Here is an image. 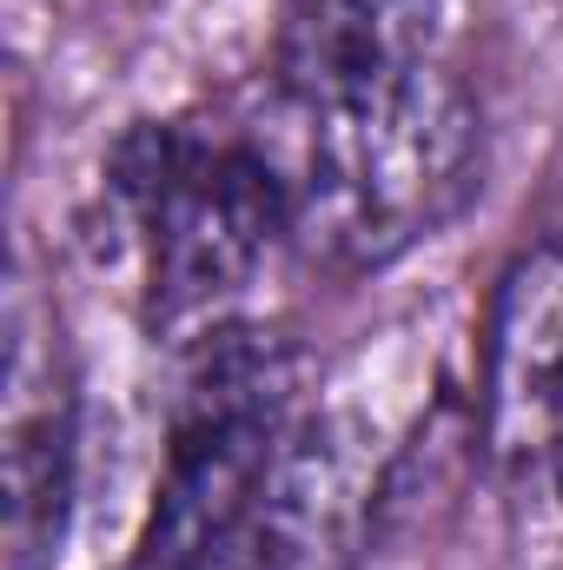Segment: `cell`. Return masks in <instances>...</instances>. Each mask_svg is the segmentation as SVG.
<instances>
[{
    "mask_svg": "<svg viewBox=\"0 0 563 570\" xmlns=\"http://www.w3.org/2000/svg\"><path fill=\"white\" fill-rule=\"evenodd\" d=\"M266 94L292 246L338 279L405 259L477 186L464 0H292Z\"/></svg>",
    "mask_w": 563,
    "mask_h": 570,
    "instance_id": "1",
    "label": "cell"
},
{
    "mask_svg": "<svg viewBox=\"0 0 563 570\" xmlns=\"http://www.w3.org/2000/svg\"><path fill=\"white\" fill-rule=\"evenodd\" d=\"M107 199L140 253L146 318L226 325L219 312L292 246V173L259 127L146 120L113 146Z\"/></svg>",
    "mask_w": 563,
    "mask_h": 570,
    "instance_id": "2",
    "label": "cell"
},
{
    "mask_svg": "<svg viewBox=\"0 0 563 570\" xmlns=\"http://www.w3.org/2000/svg\"><path fill=\"white\" fill-rule=\"evenodd\" d=\"M298 412V358L273 325H206L166 405L140 570L199 564L259 498Z\"/></svg>",
    "mask_w": 563,
    "mask_h": 570,
    "instance_id": "3",
    "label": "cell"
},
{
    "mask_svg": "<svg viewBox=\"0 0 563 570\" xmlns=\"http://www.w3.org/2000/svg\"><path fill=\"white\" fill-rule=\"evenodd\" d=\"M385 471L392 431L378 412L352 399L298 412L246 518L192 570H352L385 498Z\"/></svg>",
    "mask_w": 563,
    "mask_h": 570,
    "instance_id": "4",
    "label": "cell"
},
{
    "mask_svg": "<svg viewBox=\"0 0 563 570\" xmlns=\"http://www.w3.org/2000/svg\"><path fill=\"white\" fill-rule=\"evenodd\" d=\"M80 491V379L60 318L13 292L0 392V564L53 570Z\"/></svg>",
    "mask_w": 563,
    "mask_h": 570,
    "instance_id": "5",
    "label": "cell"
},
{
    "mask_svg": "<svg viewBox=\"0 0 563 570\" xmlns=\"http://www.w3.org/2000/svg\"><path fill=\"white\" fill-rule=\"evenodd\" d=\"M477 431L504 471H544L563 431V233L524 246L484 312Z\"/></svg>",
    "mask_w": 563,
    "mask_h": 570,
    "instance_id": "6",
    "label": "cell"
},
{
    "mask_svg": "<svg viewBox=\"0 0 563 570\" xmlns=\"http://www.w3.org/2000/svg\"><path fill=\"white\" fill-rule=\"evenodd\" d=\"M551 484L563 491V431H557V458H551Z\"/></svg>",
    "mask_w": 563,
    "mask_h": 570,
    "instance_id": "7",
    "label": "cell"
}]
</instances>
